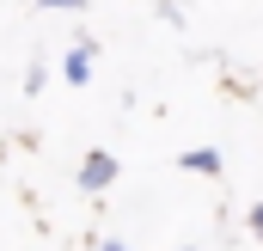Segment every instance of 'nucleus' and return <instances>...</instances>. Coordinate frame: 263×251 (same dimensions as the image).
I'll return each mask as SVG.
<instances>
[{"label":"nucleus","mask_w":263,"mask_h":251,"mask_svg":"<svg viewBox=\"0 0 263 251\" xmlns=\"http://www.w3.org/2000/svg\"><path fill=\"white\" fill-rule=\"evenodd\" d=\"M104 184H117V159L98 147V153H86V166H80V190H104Z\"/></svg>","instance_id":"f257e3e1"},{"label":"nucleus","mask_w":263,"mask_h":251,"mask_svg":"<svg viewBox=\"0 0 263 251\" xmlns=\"http://www.w3.org/2000/svg\"><path fill=\"white\" fill-rule=\"evenodd\" d=\"M62 80H67V86H86V80H92V43H73V49H67Z\"/></svg>","instance_id":"f03ea898"},{"label":"nucleus","mask_w":263,"mask_h":251,"mask_svg":"<svg viewBox=\"0 0 263 251\" xmlns=\"http://www.w3.org/2000/svg\"><path fill=\"white\" fill-rule=\"evenodd\" d=\"M178 166H184V172H202V178H220V153H214V147H190Z\"/></svg>","instance_id":"7ed1b4c3"},{"label":"nucleus","mask_w":263,"mask_h":251,"mask_svg":"<svg viewBox=\"0 0 263 251\" xmlns=\"http://www.w3.org/2000/svg\"><path fill=\"white\" fill-rule=\"evenodd\" d=\"M43 6H49V12H80L86 0H43Z\"/></svg>","instance_id":"20e7f679"},{"label":"nucleus","mask_w":263,"mask_h":251,"mask_svg":"<svg viewBox=\"0 0 263 251\" xmlns=\"http://www.w3.org/2000/svg\"><path fill=\"white\" fill-rule=\"evenodd\" d=\"M251 233H257V239H263V202H257V208H251Z\"/></svg>","instance_id":"39448f33"},{"label":"nucleus","mask_w":263,"mask_h":251,"mask_svg":"<svg viewBox=\"0 0 263 251\" xmlns=\"http://www.w3.org/2000/svg\"><path fill=\"white\" fill-rule=\"evenodd\" d=\"M98 251H129V245H123V239H104V245H98Z\"/></svg>","instance_id":"423d86ee"},{"label":"nucleus","mask_w":263,"mask_h":251,"mask_svg":"<svg viewBox=\"0 0 263 251\" xmlns=\"http://www.w3.org/2000/svg\"><path fill=\"white\" fill-rule=\"evenodd\" d=\"M184 251H190V245H184Z\"/></svg>","instance_id":"0eeeda50"}]
</instances>
